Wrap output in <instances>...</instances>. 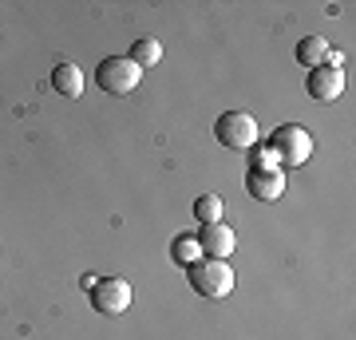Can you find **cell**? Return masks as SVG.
I'll use <instances>...</instances> for the list:
<instances>
[{"label": "cell", "instance_id": "cell-1", "mask_svg": "<svg viewBox=\"0 0 356 340\" xmlns=\"http://www.w3.org/2000/svg\"><path fill=\"white\" fill-rule=\"evenodd\" d=\"M186 277H191V289L206 301H222L234 293V269L226 261H214V257H202V261H194L186 269Z\"/></svg>", "mask_w": 356, "mask_h": 340}, {"label": "cell", "instance_id": "cell-6", "mask_svg": "<svg viewBox=\"0 0 356 340\" xmlns=\"http://www.w3.org/2000/svg\"><path fill=\"white\" fill-rule=\"evenodd\" d=\"M194 238H198L202 257H214V261H226L229 253L238 250V238H234V229H229L226 222H210V226H202Z\"/></svg>", "mask_w": 356, "mask_h": 340}, {"label": "cell", "instance_id": "cell-2", "mask_svg": "<svg viewBox=\"0 0 356 340\" xmlns=\"http://www.w3.org/2000/svg\"><path fill=\"white\" fill-rule=\"evenodd\" d=\"M269 151H273L277 166H305L309 154H313V135H309L305 127L285 123L269 135Z\"/></svg>", "mask_w": 356, "mask_h": 340}, {"label": "cell", "instance_id": "cell-12", "mask_svg": "<svg viewBox=\"0 0 356 340\" xmlns=\"http://www.w3.org/2000/svg\"><path fill=\"white\" fill-rule=\"evenodd\" d=\"M163 60V44L159 40H135L131 44V63L135 67H151V63Z\"/></svg>", "mask_w": 356, "mask_h": 340}, {"label": "cell", "instance_id": "cell-9", "mask_svg": "<svg viewBox=\"0 0 356 340\" xmlns=\"http://www.w3.org/2000/svg\"><path fill=\"white\" fill-rule=\"evenodd\" d=\"M51 88L67 95V99H76L79 91H83V72H79L76 63H56L51 67Z\"/></svg>", "mask_w": 356, "mask_h": 340}, {"label": "cell", "instance_id": "cell-5", "mask_svg": "<svg viewBox=\"0 0 356 340\" xmlns=\"http://www.w3.org/2000/svg\"><path fill=\"white\" fill-rule=\"evenodd\" d=\"M91 305L99 309L103 316H119L131 309V285L123 277H103L91 285Z\"/></svg>", "mask_w": 356, "mask_h": 340}, {"label": "cell", "instance_id": "cell-11", "mask_svg": "<svg viewBox=\"0 0 356 340\" xmlns=\"http://www.w3.org/2000/svg\"><path fill=\"white\" fill-rule=\"evenodd\" d=\"M325 56H329V44H325V36H305L301 44H297V60L305 63L309 72H313V67H321V63H325Z\"/></svg>", "mask_w": 356, "mask_h": 340}, {"label": "cell", "instance_id": "cell-13", "mask_svg": "<svg viewBox=\"0 0 356 340\" xmlns=\"http://www.w3.org/2000/svg\"><path fill=\"white\" fill-rule=\"evenodd\" d=\"M222 214H226V202L218 198V194H202V198L194 202V218H198L202 226H210V222H222Z\"/></svg>", "mask_w": 356, "mask_h": 340}, {"label": "cell", "instance_id": "cell-8", "mask_svg": "<svg viewBox=\"0 0 356 340\" xmlns=\"http://www.w3.org/2000/svg\"><path fill=\"white\" fill-rule=\"evenodd\" d=\"M245 190H250L257 202L281 198V194H285V170H250V178H245Z\"/></svg>", "mask_w": 356, "mask_h": 340}, {"label": "cell", "instance_id": "cell-10", "mask_svg": "<svg viewBox=\"0 0 356 340\" xmlns=\"http://www.w3.org/2000/svg\"><path fill=\"white\" fill-rule=\"evenodd\" d=\"M170 261L182 265V269H191L194 261H202V250H198V238L194 234H178L175 245H170Z\"/></svg>", "mask_w": 356, "mask_h": 340}, {"label": "cell", "instance_id": "cell-7", "mask_svg": "<svg viewBox=\"0 0 356 340\" xmlns=\"http://www.w3.org/2000/svg\"><path fill=\"white\" fill-rule=\"evenodd\" d=\"M309 95L313 99H321V103H332L337 95L344 91V72L341 67H329V63H321V67H313L309 72Z\"/></svg>", "mask_w": 356, "mask_h": 340}, {"label": "cell", "instance_id": "cell-3", "mask_svg": "<svg viewBox=\"0 0 356 340\" xmlns=\"http://www.w3.org/2000/svg\"><path fill=\"white\" fill-rule=\"evenodd\" d=\"M95 83H99L107 95H131V91L143 83V67L131 63V56H107L95 67Z\"/></svg>", "mask_w": 356, "mask_h": 340}, {"label": "cell", "instance_id": "cell-4", "mask_svg": "<svg viewBox=\"0 0 356 340\" xmlns=\"http://www.w3.org/2000/svg\"><path fill=\"white\" fill-rule=\"evenodd\" d=\"M214 135L226 151H250L257 143V119L250 111H226L214 123Z\"/></svg>", "mask_w": 356, "mask_h": 340}]
</instances>
